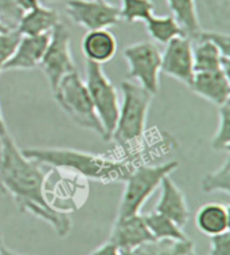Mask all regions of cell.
<instances>
[{"label": "cell", "instance_id": "1", "mask_svg": "<svg viewBox=\"0 0 230 255\" xmlns=\"http://www.w3.org/2000/svg\"><path fill=\"white\" fill-rule=\"evenodd\" d=\"M50 169L32 158L26 157L7 132L1 136L0 148V191L9 195L19 211L43 220L59 238L71 231V218L54 210L46 199V180Z\"/></svg>", "mask_w": 230, "mask_h": 255}, {"label": "cell", "instance_id": "2", "mask_svg": "<svg viewBox=\"0 0 230 255\" xmlns=\"http://www.w3.org/2000/svg\"><path fill=\"white\" fill-rule=\"evenodd\" d=\"M22 153L43 165L67 169L88 180L104 184L125 181L133 171L128 160H116L105 154H96L70 148H24Z\"/></svg>", "mask_w": 230, "mask_h": 255}, {"label": "cell", "instance_id": "3", "mask_svg": "<svg viewBox=\"0 0 230 255\" xmlns=\"http://www.w3.org/2000/svg\"><path fill=\"white\" fill-rule=\"evenodd\" d=\"M123 100L120 102L119 117L111 140L121 149H127L146 132V124L154 94L132 81L120 84Z\"/></svg>", "mask_w": 230, "mask_h": 255}, {"label": "cell", "instance_id": "4", "mask_svg": "<svg viewBox=\"0 0 230 255\" xmlns=\"http://www.w3.org/2000/svg\"><path fill=\"white\" fill-rule=\"evenodd\" d=\"M178 167V161H168L159 165H139L133 168L124 181V191L116 219L140 214L147 200L159 188L163 177L170 176Z\"/></svg>", "mask_w": 230, "mask_h": 255}, {"label": "cell", "instance_id": "5", "mask_svg": "<svg viewBox=\"0 0 230 255\" xmlns=\"http://www.w3.org/2000/svg\"><path fill=\"white\" fill-rule=\"evenodd\" d=\"M53 94L58 105L75 125L96 133L106 141L104 128L94 110L86 85L78 71L75 70L63 77Z\"/></svg>", "mask_w": 230, "mask_h": 255}, {"label": "cell", "instance_id": "6", "mask_svg": "<svg viewBox=\"0 0 230 255\" xmlns=\"http://www.w3.org/2000/svg\"><path fill=\"white\" fill-rule=\"evenodd\" d=\"M85 85L88 89L90 100L93 102L94 110L101 123L106 141H111L112 133L115 130L120 109V97L115 85L106 77L102 65L86 61L85 66Z\"/></svg>", "mask_w": 230, "mask_h": 255}, {"label": "cell", "instance_id": "7", "mask_svg": "<svg viewBox=\"0 0 230 255\" xmlns=\"http://www.w3.org/2000/svg\"><path fill=\"white\" fill-rule=\"evenodd\" d=\"M39 66L53 92L63 77L77 70L71 55V34L65 23L59 22L50 32L49 44Z\"/></svg>", "mask_w": 230, "mask_h": 255}, {"label": "cell", "instance_id": "8", "mask_svg": "<svg viewBox=\"0 0 230 255\" xmlns=\"http://www.w3.org/2000/svg\"><path fill=\"white\" fill-rule=\"evenodd\" d=\"M124 58L128 63L129 78L152 93L159 92L160 71H162V53L152 42H137L124 49Z\"/></svg>", "mask_w": 230, "mask_h": 255}, {"label": "cell", "instance_id": "9", "mask_svg": "<svg viewBox=\"0 0 230 255\" xmlns=\"http://www.w3.org/2000/svg\"><path fill=\"white\" fill-rule=\"evenodd\" d=\"M55 169L58 179L51 187L46 184V199L54 210L70 215L88 200V179L67 169Z\"/></svg>", "mask_w": 230, "mask_h": 255}, {"label": "cell", "instance_id": "10", "mask_svg": "<svg viewBox=\"0 0 230 255\" xmlns=\"http://www.w3.org/2000/svg\"><path fill=\"white\" fill-rule=\"evenodd\" d=\"M66 15L85 30H102L116 26L120 20V9L106 0H67Z\"/></svg>", "mask_w": 230, "mask_h": 255}, {"label": "cell", "instance_id": "11", "mask_svg": "<svg viewBox=\"0 0 230 255\" xmlns=\"http://www.w3.org/2000/svg\"><path fill=\"white\" fill-rule=\"evenodd\" d=\"M162 71L190 88L194 79L193 40L185 35L177 36L166 44L162 53Z\"/></svg>", "mask_w": 230, "mask_h": 255}, {"label": "cell", "instance_id": "12", "mask_svg": "<svg viewBox=\"0 0 230 255\" xmlns=\"http://www.w3.org/2000/svg\"><path fill=\"white\" fill-rule=\"evenodd\" d=\"M108 241L115 243L121 253H127L144 243L152 242L154 237L151 235L142 214H137L123 219H116Z\"/></svg>", "mask_w": 230, "mask_h": 255}, {"label": "cell", "instance_id": "13", "mask_svg": "<svg viewBox=\"0 0 230 255\" xmlns=\"http://www.w3.org/2000/svg\"><path fill=\"white\" fill-rule=\"evenodd\" d=\"M159 187L160 196L156 203L155 211L170 218L183 229L190 219V210L186 196L170 176L163 177Z\"/></svg>", "mask_w": 230, "mask_h": 255}, {"label": "cell", "instance_id": "14", "mask_svg": "<svg viewBox=\"0 0 230 255\" xmlns=\"http://www.w3.org/2000/svg\"><path fill=\"white\" fill-rule=\"evenodd\" d=\"M50 34L43 35H22L12 57L3 67V71L31 70L40 65L47 49Z\"/></svg>", "mask_w": 230, "mask_h": 255}, {"label": "cell", "instance_id": "15", "mask_svg": "<svg viewBox=\"0 0 230 255\" xmlns=\"http://www.w3.org/2000/svg\"><path fill=\"white\" fill-rule=\"evenodd\" d=\"M190 89L220 108L230 101V74L224 70L195 73Z\"/></svg>", "mask_w": 230, "mask_h": 255}, {"label": "cell", "instance_id": "16", "mask_svg": "<svg viewBox=\"0 0 230 255\" xmlns=\"http://www.w3.org/2000/svg\"><path fill=\"white\" fill-rule=\"evenodd\" d=\"M82 53L86 61L104 65L117 53V40L108 28L88 31L82 39Z\"/></svg>", "mask_w": 230, "mask_h": 255}, {"label": "cell", "instance_id": "17", "mask_svg": "<svg viewBox=\"0 0 230 255\" xmlns=\"http://www.w3.org/2000/svg\"><path fill=\"white\" fill-rule=\"evenodd\" d=\"M229 208L220 203H206L195 215L197 229L208 237L220 235L229 231Z\"/></svg>", "mask_w": 230, "mask_h": 255}, {"label": "cell", "instance_id": "18", "mask_svg": "<svg viewBox=\"0 0 230 255\" xmlns=\"http://www.w3.org/2000/svg\"><path fill=\"white\" fill-rule=\"evenodd\" d=\"M59 22V15L55 9L39 4L23 13L16 31L20 35H43L50 34Z\"/></svg>", "mask_w": 230, "mask_h": 255}, {"label": "cell", "instance_id": "19", "mask_svg": "<svg viewBox=\"0 0 230 255\" xmlns=\"http://www.w3.org/2000/svg\"><path fill=\"white\" fill-rule=\"evenodd\" d=\"M194 42L193 59L195 73L224 70L230 74V58L224 57L216 44L204 38H198Z\"/></svg>", "mask_w": 230, "mask_h": 255}, {"label": "cell", "instance_id": "20", "mask_svg": "<svg viewBox=\"0 0 230 255\" xmlns=\"http://www.w3.org/2000/svg\"><path fill=\"white\" fill-rule=\"evenodd\" d=\"M171 15L179 23L183 34L191 40L198 39L202 24L199 20L197 1L195 0H166Z\"/></svg>", "mask_w": 230, "mask_h": 255}, {"label": "cell", "instance_id": "21", "mask_svg": "<svg viewBox=\"0 0 230 255\" xmlns=\"http://www.w3.org/2000/svg\"><path fill=\"white\" fill-rule=\"evenodd\" d=\"M123 255H197L194 243L186 241H152Z\"/></svg>", "mask_w": 230, "mask_h": 255}, {"label": "cell", "instance_id": "22", "mask_svg": "<svg viewBox=\"0 0 230 255\" xmlns=\"http://www.w3.org/2000/svg\"><path fill=\"white\" fill-rule=\"evenodd\" d=\"M146 225L150 230L154 241H186L187 235L183 233V229L167 216L159 212H148L143 215Z\"/></svg>", "mask_w": 230, "mask_h": 255}, {"label": "cell", "instance_id": "23", "mask_svg": "<svg viewBox=\"0 0 230 255\" xmlns=\"http://www.w3.org/2000/svg\"><path fill=\"white\" fill-rule=\"evenodd\" d=\"M197 9H202L210 22V30L230 31V0H195Z\"/></svg>", "mask_w": 230, "mask_h": 255}, {"label": "cell", "instance_id": "24", "mask_svg": "<svg viewBox=\"0 0 230 255\" xmlns=\"http://www.w3.org/2000/svg\"><path fill=\"white\" fill-rule=\"evenodd\" d=\"M146 26L151 38L162 44H167L174 38L185 35L182 27L179 26V23L175 20L173 15L156 16L154 13L148 20H146Z\"/></svg>", "mask_w": 230, "mask_h": 255}, {"label": "cell", "instance_id": "25", "mask_svg": "<svg viewBox=\"0 0 230 255\" xmlns=\"http://www.w3.org/2000/svg\"><path fill=\"white\" fill-rule=\"evenodd\" d=\"M202 191L205 194L221 192L224 195H230V153H226L224 163L214 171L209 172L202 179Z\"/></svg>", "mask_w": 230, "mask_h": 255}, {"label": "cell", "instance_id": "26", "mask_svg": "<svg viewBox=\"0 0 230 255\" xmlns=\"http://www.w3.org/2000/svg\"><path fill=\"white\" fill-rule=\"evenodd\" d=\"M120 20L127 23L146 22L154 15L155 4L152 0H121Z\"/></svg>", "mask_w": 230, "mask_h": 255}, {"label": "cell", "instance_id": "27", "mask_svg": "<svg viewBox=\"0 0 230 255\" xmlns=\"http://www.w3.org/2000/svg\"><path fill=\"white\" fill-rule=\"evenodd\" d=\"M212 148L217 152H230V101L220 106L218 127L213 136Z\"/></svg>", "mask_w": 230, "mask_h": 255}, {"label": "cell", "instance_id": "28", "mask_svg": "<svg viewBox=\"0 0 230 255\" xmlns=\"http://www.w3.org/2000/svg\"><path fill=\"white\" fill-rule=\"evenodd\" d=\"M22 8L16 0H0V23L9 31L18 28V24L23 16Z\"/></svg>", "mask_w": 230, "mask_h": 255}, {"label": "cell", "instance_id": "29", "mask_svg": "<svg viewBox=\"0 0 230 255\" xmlns=\"http://www.w3.org/2000/svg\"><path fill=\"white\" fill-rule=\"evenodd\" d=\"M20 38L22 35L16 30L0 32V74L3 73V67L5 63L12 57Z\"/></svg>", "mask_w": 230, "mask_h": 255}, {"label": "cell", "instance_id": "30", "mask_svg": "<svg viewBox=\"0 0 230 255\" xmlns=\"http://www.w3.org/2000/svg\"><path fill=\"white\" fill-rule=\"evenodd\" d=\"M198 38L210 40L213 44H216L218 50L225 58H230V35L229 32H221L214 30H202Z\"/></svg>", "mask_w": 230, "mask_h": 255}, {"label": "cell", "instance_id": "31", "mask_svg": "<svg viewBox=\"0 0 230 255\" xmlns=\"http://www.w3.org/2000/svg\"><path fill=\"white\" fill-rule=\"evenodd\" d=\"M209 255H230L229 231L210 237V254Z\"/></svg>", "mask_w": 230, "mask_h": 255}, {"label": "cell", "instance_id": "32", "mask_svg": "<svg viewBox=\"0 0 230 255\" xmlns=\"http://www.w3.org/2000/svg\"><path fill=\"white\" fill-rule=\"evenodd\" d=\"M92 255H123L121 251L115 243H112L111 241H106L104 245L98 246L96 250L92 253Z\"/></svg>", "mask_w": 230, "mask_h": 255}, {"label": "cell", "instance_id": "33", "mask_svg": "<svg viewBox=\"0 0 230 255\" xmlns=\"http://www.w3.org/2000/svg\"><path fill=\"white\" fill-rule=\"evenodd\" d=\"M16 3L22 8L23 12H27V11H30V9L35 8V7L39 5L38 0H16Z\"/></svg>", "mask_w": 230, "mask_h": 255}, {"label": "cell", "instance_id": "34", "mask_svg": "<svg viewBox=\"0 0 230 255\" xmlns=\"http://www.w3.org/2000/svg\"><path fill=\"white\" fill-rule=\"evenodd\" d=\"M7 125H5L4 116H3V112H1V108H0V148H1V136L7 132Z\"/></svg>", "mask_w": 230, "mask_h": 255}, {"label": "cell", "instance_id": "35", "mask_svg": "<svg viewBox=\"0 0 230 255\" xmlns=\"http://www.w3.org/2000/svg\"><path fill=\"white\" fill-rule=\"evenodd\" d=\"M67 0H38V3L40 5H46V7H49L51 4H55V3H66Z\"/></svg>", "mask_w": 230, "mask_h": 255}, {"label": "cell", "instance_id": "36", "mask_svg": "<svg viewBox=\"0 0 230 255\" xmlns=\"http://www.w3.org/2000/svg\"><path fill=\"white\" fill-rule=\"evenodd\" d=\"M0 255H26V254H19V253H16V251L9 250V249H7V247L3 245V246L0 247Z\"/></svg>", "mask_w": 230, "mask_h": 255}, {"label": "cell", "instance_id": "37", "mask_svg": "<svg viewBox=\"0 0 230 255\" xmlns=\"http://www.w3.org/2000/svg\"><path fill=\"white\" fill-rule=\"evenodd\" d=\"M7 31H9V30H7V28H5V27L3 26L1 23H0V32H7Z\"/></svg>", "mask_w": 230, "mask_h": 255}, {"label": "cell", "instance_id": "38", "mask_svg": "<svg viewBox=\"0 0 230 255\" xmlns=\"http://www.w3.org/2000/svg\"><path fill=\"white\" fill-rule=\"evenodd\" d=\"M4 245V242H3V234H1V231H0V247Z\"/></svg>", "mask_w": 230, "mask_h": 255}]
</instances>
